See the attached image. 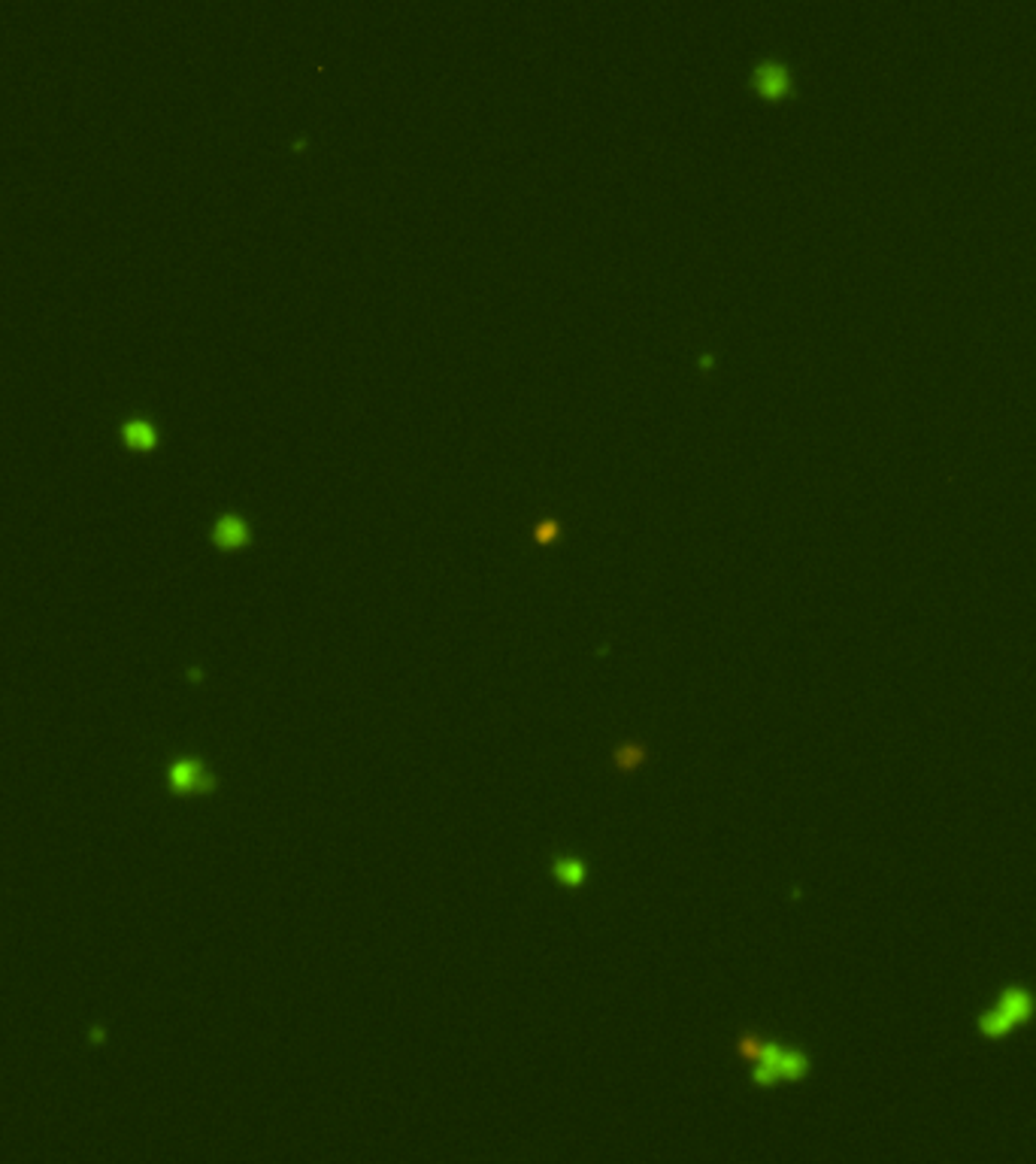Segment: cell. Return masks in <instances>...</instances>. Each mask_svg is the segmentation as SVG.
<instances>
[{
	"label": "cell",
	"mask_w": 1036,
	"mask_h": 1164,
	"mask_svg": "<svg viewBox=\"0 0 1036 1164\" xmlns=\"http://www.w3.org/2000/svg\"><path fill=\"white\" fill-rule=\"evenodd\" d=\"M552 874H555V880L561 882V886L576 888V886H582V882H585L588 870H585V864L576 861V858H558L555 868H552Z\"/></svg>",
	"instance_id": "6"
},
{
	"label": "cell",
	"mask_w": 1036,
	"mask_h": 1164,
	"mask_svg": "<svg viewBox=\"0 0 1036 1164\" xmlns=\"http://www.w3.org/2000/svg\"><path fill=\"white\" fill-rule=\"evenodd\" d=\"M736 1052L746 1061H752V1083L758 1089H770L776 1083H800L809 1077V1055L800 1049L779 1046L773 1040H764L758 1034H742L736 1040Z\"/></svg>",
	"instance_id": "1"
},
{
	"label": "cell",
	"mask_w": 1036,
	"mask_h": 1164,
	"mask_svg": "<svg viewBox=\"0 0 1036 1164\" xmlns=\"http://www.w3.org/2000/svg\"><path fill=\"white\" fill-rule=\"evenodd\" d=\"M170 786H173V792H179V794H203V792H213V776L203 771L200 761L182 759L170 767Z\"/></svg>",
	"instance_id": "3"
},
{
	"label": "cell",
	"mask_w": 1036,
	"mask_h": 1164,
	"mask_svg": "<svg viewBox=\"0 0 1036 1164\" xmlns=\"http://www.w3.org/2000/svg\"><path fill=\"white\" fill-rule=\"evenodd\" d=\"M640 759H643V749L637 746H625L621 752H615V761H619L621 771H631L633 765H640Z\"/></svg>",
	"instance_id": "8"
},
{
	"label": "cell",
	"mask_w": 1036,
	"mask_h": 1164,
	"mask_svg": "<svg viewBox=\"0 0 1036 1164\" xmlns=\"http://www.w3.org/2000/svg\"><path fill=\"white\" fill-rule=\"evenodd\" d=\"M246 540H249V528H246V521L240 516L227 513V516H221L215 521V543L219 546H225V549H237V546H243Z\"/></svg>",
	"instance_id": "5"
},
{
	"label": "cell",
	"mask_w": 1036,
	"mask_h": 1164,
	"mask_svg": "<svg viewBox=\"0 0 1036 1164\" xmlns=\"http://www.w3.org/2000/svg\"><path fill=\"white\" fill-rule=\"evenodd\" d=\"M125 434H128V440H133V443H152L155 431H152V425H149V422L137 419V422H131L128 428H125Z\"/></svg>",
	"instance_id": "7"
},
{
	"label": "cell",
	"mask_w": 1036,
	"mask_h": 1164,
	"mask_svg": "<svg viewBox=\"0 0 1036 1164\" xmlns=\"http://www.w3.org/2000/svg\"><path fill=\"white\" fill-rule=\"evenodd\" d=\"M752 85L758 88L761 94H767V98H782V94L791 92V73H788V67L782 65V61L767 58L755 67Z\"/></svg>",
	"instance_id": "4"
},
{
	"label": "cell",
	"mask_w": 1036,
	"mask_h": 1164,
	"mask_svg": "<svg viewBox=\"0 0 1036 1164\" xmlns=\"http://www.w3.org/2000/svg\"><path fill=\"white\" fill-rule=\"evenodd\" d=\"M1036 1016V991L1025 983H1009L1000 989L988 1010H982L976 1019V1031L985 1040H1003L1019 1028L1031 1025Z\"/></svg>",
	"instance_id": "2"
}]
</instances>
